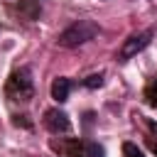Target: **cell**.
Listing matches in <instances>:
<instances>
[{
	"label": "cell",
	"mask_w": 157,
	"mask_h": 157,
	"mask_svg": "<svg viewBox=\"0 0 157 157\" xmlns=\"http://www.w3.org/2000/svg\"><path fill=\"white\" fill-rule=\"evenodd\" d=\"M96 34H98V25L93 20H76L74 25H69L56 37V44L64 47V49H74V47H81V44L91 42Z\"/></svg>",
	"instance_id": "6da1fadb"
},
{
	"label": "cell",
	"mask_w": 157,
	"mask_h": 157,
	"mask_svg": "<svg viewBox=\"0 0 157 157\" xmlns=\"http://www.w3.org/2000/svg\"><path fill=\"white\" fill-rule=\"evenodd\" d=\"M10 101H29L32 93H34V86H32V74L27 66H20L10 74L7 78V86H5Z\"/></svg>",
	"instance_id": "7a4b0ae2"
},
{
	"label": "cell",
	"mask_w": 157,
	"mask_h": 157,
	"mask_svg": "<svg viewBox=\"0 0 157 157\" xmlns=\"http://www.w3.org/2000/svg\"><path fill=\"white\" fill-rule=\"evenodd\" d=\"M152 37H155V32H152V29H145V32L130 34V37L123 42L118 59H120V61H128V59H132L135 54H140V52H142V49H145V47L152 42Z\"/></svg>",
	"instance_id": "3957f363"
},
{
	"label": "cell",
	"mask_w": 157,
	"mask_h": 157,
	"mask_svg": "<svg viewBox=\"0 0 157 157\" xmlns=\"http://www.w3.org/2000/svg\"><path fill=\"white\" fill-rule=\"evenodd\" d=\"M44 125H47V130L54 132V135H59V132H69V130H71V120H69V115H66L64 110H59V108H52V110L44 113Z\"/></svg>",
	"instance_id": "277c9868"
},
{
	"label": "cell",
	"mask_w": 157,
	"mask_h": 157,
	"mask_svg": "<svg viewBox=\"0 0 157 157\" xmlns=\"http://www.w3.org/2000/svg\"><path fill=\"white\" fill-rule=\"evenodd\" d=\"M69 91H71V81L69 78H64V76L54 78V83H52V98L56 103H64L69 98Z\"/></svg>",
	"instance_id": "5b68a950"
},
{
	"label": "cell",
	"mask_w": 157,
	"mask_h": 157,
	"mask_svg": "<svg viewBox=\"0 0 157 157\" xmlns=\"http://www.w3.org/2000/svg\"><path fill=\"white\" fill-rule=\"evenodd\" d=\"M145 98H147L150 105L157 108V78H152V81L147 83V88H145Z\"/></svg>",
	"instance_id": "8992f818"
},
{
	"label": "cell",
	"mask_w": 157,
	"mask_h": 157,
	"mask_svg": "<svg viewBox=\"0 0 157 157\" xmlns=\"http://www.w3.org/2000/svg\"><path fill=\"white\" fill-rule=\"evenodd\" d=\"M86 157H105L103 145H98V142H88V145H86Z\"/></svg>",
	"instance_id": "52a82bcc"
},
{
	"label": "cell",
	"mask_w": 157,
	"mask_h": 157,
	"mask_svg": "<svg viewBox=\"0 0 157 157\" xmlns=\"http://www.w3.org/2000/svg\"><path fill=\"white\" fill-rule=\"evenodd\" d=\"M123 157H145V155L140 152L137 145H132V142H123Z\"/></svg>",
	"instance_id": "ba28073f"
},
{
	"label": "cell",
	"mask_w": 157,
	"mask_h": 157,
	"mask_svg": "<svg viewBox=\"0 0 157 157\" xmlns=\"http://www.w3.org/2000/svg\"><path fill=\"white\" fill-rule=\"evenodd\" d=\"M66 155H69V157H83L86 152L81 150V142H76V140H71V142L66 145Z\"/></svg>",
	"instance_id": "9c48e42d"
},
{
	"label": "cell",
	"mask_w": 157,
	"mask_h": 157,
	"mask_svg": "<svg viewBox=\"0 0 157 157\" xmlns=\"http://www.w3.org/2000/svg\"><path fill=\"white\" fill-rule=\"evenodd\" d=\"M101 83H103V74H91V76L83 81V86H86V88H98Z\"/></svg>",
	"instance_id": "30bf717a"
},
{
	"label": "cell",
	"mask_w": 157,
	"mask_h": 157,
	"mask_svg": "<svg viewBox=\"0 0 157 157\" xmlns=\"http://www.w3.org/2000/svg\"><path fill=\"white\" fill-rule=\"evenodd\" d=\"M150 130H152V132H150V137H147V147L157 155V125H155V123H150Z\"/></svg>",
	"instance_id": "8fae6325"
}]
</instances>
